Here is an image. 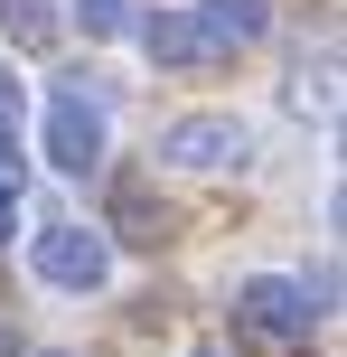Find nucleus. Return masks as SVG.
<instances>
[{"label": "nucleus", "instance_id": "nucleus-2", "mask_svg": "<svg viewBox=\"0 0 347 357\" xmlns=\"http://www.w3.org/2000/svg\"><path fill=\"white\" fill-rule=\"evenodd\" d=\"M319 301L310 282H291V273H254V282H235V329L244 339H310Z\"/></svg>", "mask_w": 347, "mask_h": 357}, {"label": "nucleus", "instance_id": "nucleus-3", "mask_svg": "<svg viewBox=\"0 0 347 357\" xmlns=\"http://www.w3.org/2000/svg\"><path fill=\"white\" fill-rule=\"evenodd\" d=\"M160 160L216 178V169H244V160H254V132H244L235 113H179V123L160 132Z\"/></svg>", "mask_w": 347, "mask_h": 357}, {"label": "nucleus", "instance_id": "nucleus-6", "mask_svg": "<svg viewBox=\"0 0 347 357\" xmlns=\"http://www.w3.org/2000/svg\"><path fill=\"white\" fill-rule=\"evenodd\" d=\"M104 226L122 235V245H169V226H179V216L150 197V178H113V216H104Z\"/></svg>", "mask_w": 347, "mask_h": 357}, {"label": "nucleus", "instance_id": "nucleus-10", "mask_svg": "<svg viewBox=\"0 0 347 357\" xmlns=\"http://www.w3.org/2000/svg\"><path fill=\"white\" fill-rule=\"evenodd\" d=\"M291 113H329V66H319V75L300 66V75H291Z\"/></svg>", "mask_w": 347, "mask_h": 357}, {"label": "nucleus", "instance_id": "nucleus-1", "mask_svg": "<svg viewBox=\"0 0 347 357\" xmlns=\"http://www.w3.org/2000/svg\"><path fill=\"white\" fill-rule=\"evenodd\" d=\"M29 264H38L47 291H104V282H113V235L85 226V216H66V226H38Z\"/></svg>", "mask_w": 347, "mask_h": 357}, {"label": "nucleus", "instance_id": "nucleus-8", "mask_svg": "<svg viewBox=\"0 0 347 357\" xmlns=\"http://www.w3.org/2000/svg\"><path fill=\"white\" fill-rule=\"evenodd\" d=\"M0 29H10L19 47H47L56 38V0H0Z\"/></svg>", "mask_w": 347, "mask_h": 357}, {"label": "nucleus", "instance_id": "nucleus-9", "mask_svg": "<svg viewBox=\"0 0 347 357\" xmlns=\"http://www.w3.org/2000/svg\"><path fill=\"white\" fill-rule=\"evenodd\" d=\"M75 19H85V38H122L141 10H131V0H75Z\"/></svg>", "mask_w": 347, "mask_h": 357}, {"label": "nucleus", "instance_id": "nucleus-5", "mask_svg": "<svg viewBox=\"0 0 347 357\" xmlns=\"http://www.w3.org/2000/svg\"><path fill=\"white\" fill-rule=\"evenodd\" d=\"M38 142H47V160L66 169V178H85V169H104V113H94L85 94H56Z\"/></svg>", "mask_w": 347, "mask_h": 357}, {"label": "nucleus", "instance_id": "nucleus-11", "mask_svg": "<svg viewBox=\"0 0 347 357\" xmlns=\"http://www.w3.org/2000/svg\"><path fill=\"white\" fill-rule=\"evenodd\" d=\"M19 113H29V85H19L10 66H0V132H19Z\"/></svg>", "mask_w": 347, "mask_h": 357}, {"label": "nucleus", "instance_id": "nucleus-7", "mask_svg": "<svg viewBox=\"0 0 347 357\" xmlns=\"http://www.w3.org/2000/svg\"><path fill=\"white\" fill-rule=\"evenodd\" d=\"M197 19H207L216 47H254V38L273 29V0H197Z\"/></svg>", "mask_w": 347, "mask_h": 357}, {"label": "nucleus", "instance_id": "nucleus-12", "mask_svg": "<svg viewBox=\"0 0 347 357\" xmlns=\"http://www.w3.org/2000/svg\"><path fill=\"white\" fill-rule=\"evenodd\" d=\"M0 188H29V160H19V132H0Z\"/></svg>", "mask_w": 347, "mask_h": 357}, {"label": "nucleus", "instance_id": "nucleus-13", "mask_svg": "<svg viewBox=\"0 0 347 357\" xmlns=\"http://www.w3.org/2000/svg\"><path fill=\"white\" fill-rule=\"evenodd\" d=\"M10 216H19V188H0V235H10Z\"/></svg>", "mask_w": 347, "mask_h": 357}, {"label": "nucleus", "instance_id": "nucleus-4", "mask_svg": "<svg viewBox=\"0 0 347 357\" xmlns=\"http://www.w3.org/2000/svg\"><path fill=\"white\" fill-rule=\"evenodd\" d=\"M131 38L150 47V66H169V75H207L216 66V38H207V19L197 10H150V19H131Z\"/></svg>", "mask_w": 347, "mask_h": 357}]
</instances>
